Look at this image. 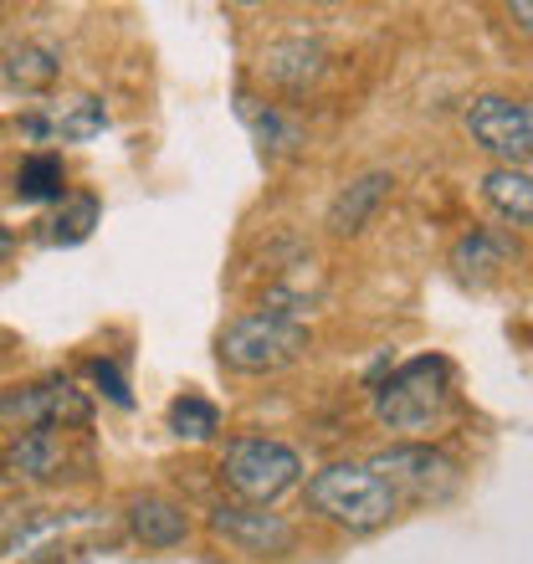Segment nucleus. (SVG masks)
<instances>
[{"label": "nucleus", "mask_w": 533, "mask_h": 564, "mask_svg": "<svg viewBox=\"0 0 533 564\" xmlns=\"http://www.w3.org/2000/svg\"><path fill=\"white\" fill-rule=\"evenodd\" d=\"M457 405L452 365L442 355H415L390 380H374V421L400 436H431Z\"/></svg>", "instance_id": "nucleus-1"}, {"label": "nucleus", "mask_w": 533, "mask_h": 564, "mask_svg": "<svg viewBox=\"0 0 533 564\" xmlns=\"http://www.w3.org/2000/svg\"><path fill=\"white\" fill-rule=\"evenodd\" d=\"M308 508L318 519L349 534H374L400 513V498L385 477H374L365 462H328L308 477Z\"/></svg>", "instance_id": "nucleus-2"}, {"label": "nucleus", "mask_w": 533, "mask_h": 564, "mask_svg": "<svg viewBox=\"0 0 533 564\" xmlns=\"http://www.w3.org/2000/svg\"><path fill=\"white\" fill-rule=\"evenodd\" d=\"M308 344L313 334L303 318L262 308V313H241L237 324H226L221 339H216V355H221L226 370L237 375H278L308 355Z\"/></svg>", "instance_id": "nucleus-3"}, {"label": "nucleus", "mask_w": 533, "mask_h": 564, "mask_svg": "<svg viewBox=\"0 0 533 564\" xmlns=\"http://www.w3.org/2000/svg\"><path fill=\"white\" fill-rule=\"evenodd\" d=\"M226 492L247 508H272L303 482V457L278 436H237L221 457Z\"/></svg>", "instance_id": "nucleus-4"}, {"label": "nucleus", "mask_w": 533, "mask_h": 564, "mask_svg": "<svg viewBox=\"0 0 533 564\" xmlns=\"http://www.w3.org/2000/svg\"><path fill=\"white\" fill-rule=\"evenodd\" d=\"M93 421V401L67 380V375H46L31 386L0 390V431H83Z\"/></svg>", "instance_id": "nucleus-5"}, {"label": "nucleus", "mask_w": 533, "mask_h": 564, "mask_svg": "<svg viewBox=\"0 0 533 564\" xmlns=\"http://www.w3.org/2000/svg\"><path fill=\"white\" fill-rule=\"evenodd\" d=\"M365 467H370L374 477H385L400 503H405V498H415V503H442V498H452V492L461 488V467L426 442L385 446V452H374Z\"/></svg>", "instance_id": "nucleus-6"}, {"label": "nucleus", "mask_w": 533, "mask_h": 564, "mask_svg": "<svg viewBox=\"0 0 533 564\" xmlns=\"http://www.w3.org/2000/svg\"><path fill=\"white\" fill-rule=\"evenodd\" d=\"M467 134L503 170H529L533 154V108L508 93H482L467 104Z\"/></svg>", "instance_id": "nucleus-7"}, {"label": "nucleus", "mask_w": 533, "mask_h": 564, "mask_svg": "<svg viewBox=\"0 0 533 564\" xmlns=\"http://www.w3.org/2000/svg\"><path fill=\"white\" fill-rule=\"evenodd\" d=\"M210 534H221L226 544H237L241 554H293L297 529L282 513L247 503H216L210 508Z\"/></svg>", "instance_id": "nucleus-8"}, {"label": "nucleus", "mask_w": 533, "mask_h": 564, "mask_svg": "<svg viewBox=\"0 0 533 564\" xmlns=\"http://www.w3.org/2000/svg\"><path fill=\"white\" fill-rule=\"evenodd\" d=\"M67 473V436L62 431H21L0 446V482H52Z\"/></svg>", "instance_id": "nucleus-9"}, {"label": "nucleus", "mask_w": 533, "mask_h": 564, "mask_svg": "<svg viewBox=\"0 0 533 564\" xmlns=\"http://www.w3.org/2000/svg\"><path fill=\"white\" fill-rule=\"evenodd\" d=\"M108 129V108L98 98H73V104L57 108H36L21 119V134L36 139V144H83V139H98Z\"/></svg>", "instance_id": "nucleus-10"}, {"label": "nucleus", "mask_w": 533, "mask_h": 564, "mask_svg": "<svg viewBox=\"0 0 533 564\" xmlns=\"http://www.w3.org/2000/svg\"><path fill=\"white\" fill-rule=\"evenodd\" d=\"M324 73H328V46L318 36H282V42H272L262 52V77L272 88L303 93Z\"/></svg>", "instance_id": "nucleus-11"}, {"label": "nucleus", "mask_w": 533, "mask_h": 564, "mask_svg": "<svg viewBox=\"0 0 533 564\" xmlns=\"http://www.w3.org/2000/svg\"><path fill=\"white\" fill-rule=\"evenodd\" d=\"M129 534L144 544V550H175L191 539V513L175 503V498H133L129 503Z\"/></svg>", "instance_id": "nucleus-12"}, {"label": "nucleus", "mask_w": 533, "mask_h": 564, "mask_svg": "<svg viewBox=\"0 0 533 564\" xmlns=\"http://www.w3.org/2000/svg\"><path fill=\"white\" fill-rule=\"evenodd\" d=\"M513 257H519V241L498 231V226H472L467 237L452 247V268L461 278H498L503 268H513Z\"/></svg>", "instance_id": "nucleus-13"}, {"label": "nucleus", "mask_w": 533, "mask_h": 564, "mask_svg": "<svg viewBox=\"0 0 533 564\" xmlns=\"http://www.w3.org/2000/svg\"><path fill=\"white\" fill-rule=\"evenodd\" d=\"M385 195H390V175H385V170L359 175L355 185H344L339 200L328 206V231H334V237H355V231H365Z\"/></svg>", "instance_id": "nucleus-14"}, {"label": "nucleus", "mask_w": 533, "mask_h": 564, "mask_svg": "<svg viewBox=\"0 0 533 564\" xmlns=\"http://www.w3.org/2000/svg\"><path fill=\"white\" fill-rule=\"evenodd\" d=\"M6 83H11L15 93H52L57 88V77H62V52L57 46H46V42H21L11 46V57H6Z\"/></svg>", "instance_id": "nucleus-15"}, {"label": "nucleus", "mask_w": 533, "mask_h": 564, "mask_svg": "<svg viewBox=\"0 0 533 564\" xmlns=\"http://www.w3.org/2000/svg\"><path fill=\"white\" fill-rule=\"evenodd\" d=\"M482 195H488V206L513 226H529L533 221V180L529 170H503V164H492L488 175H482Z\"/></svg>", "instance_id": "nucleus-16"}, {"label": "nucleus", "mask_w": 533, "mask_h": 564, "mask_svg": "<svg viewBox=\"0 0 533 564\" xmlns=\"http://www.w3.org/2000/svg\"><path fill=\"white\" fill-rule=\"evenodd\" d=\"M62 195H67V164H62V154H52V149L26 154L21 170H15V200L42 206V200H62Z\"/></svg>", "instance_id": "nucleus-17"}, {"label": "nucleus", "mask_w": 533, "mask_h": 564, "mask_svg": "<svg viewBox=\"0 0 533 564\" xmlns=\"http://www.w3.org/2000/svg\"><path fill=\"white\" fill-rule=\"evenodd\" d=\"M237 104H241V119L252 123L262 154H293V149L303 144V123L287 119L282 108H266V104H257V98H247V93H241Z\"/></svg>", "instance_id": "nucleus-18"}, {"label": "nucleus", "mask_w": 533, "mask_h": 564, "mask_svg": "<svg viewBox=\"0 0 533 564\" xmlns=\"http://www.w3.org/2000/svg\"><path fill=\"white\" fill-rule=\"evenodd\" d=\"M93 226H98V195H62V206L57 216L46 221L42 237L52 241V247H77V241H88L93 237Z\"/></svg>", "instance_id": "nucleus-19"}, {"label": "nucleus", "mask_w": 533, "mask_h": 564, "mask_svg": "<svg viewBox=\"0 0 533 564\" xmlns=\"http://www.w3.org/2000/svg\"><path fill=\"white\" fill-rule=\"evenodd\" d=\"M170 431L180 442H210V436H221V405L185 390V395L170 401Z\"/></svg>", "instance_id": "nucleus-20"}, {"label": "nucleus", "mask_w": 533, "mask_h": 564, "mask_svg": "<svg viewBox=\"0 0 533 564\" xmlns=\"http://www.w3.org/2000/svg\"><path fill=\"white\" fill-rule=\"evenodd\" d=\"M88 375L98 380V390H104L108 401L119 405V411H129L133 395H129V380H123V370L113 365V359H88Z\"/></svg>", "instance_id": "nucleus-21"}, {"label": "nucleus", "mask_w": 533, "mask_h": 564, "mask_svg": "<svg viewBox=\"0 0 533 564\" xmlns=\"http://www.w3.org/2000/svg\"><path fill=\"white\" fill-rule=\"evenodd\" d=\"M11 252H15V231H11V226H0V262H6Z\"/></svg>", "instance_id": "nucleus-22"}, {"label": "nucleus", "mask_w": 533, "mask_h": 564, "mask_svg": "<svg viewBox=\"0 0 533 564\" xmlns=\"http://www.w3.org/2000/svg\"><path fill=\"white\" fill-rule=\"evenodd\" d=\"M0 26H6V11H0Z\"/></svg>", "instance_id": "nucleus-23"}]
</instances>
